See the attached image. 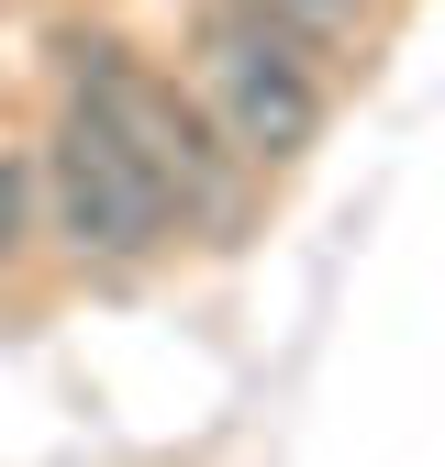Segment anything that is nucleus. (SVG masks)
I'll return each mask as SVG.
<instances>
[{
    "label": "nucleus",
    "mask_w": 445,
    "mask_h": 467,
    "mask_svg": "<svg viewBox=\"0 0 445 467\" xmlns=\"http://www.w3.org/2000/svg\"><path fill=\"white\" fill-rule=\"evenodd\" d=\"M56 111H78L89 134H111L145 179H156V201L179 212V234H245V212H256V167H234V145H222L212 123H201V100L179 89V67H145V56L123 45V34H56Z\"/></svg>",
    "instance_id": "f257e3e1"
},
{
    "label": "nucleus",
    "mask_w": 445,
    "mask_h": 467,
    "mask_svg": "<svg viewBox=\"0 0 445 467\" xmlns=\"http://www.w3.org/2000/svg\"><path fill=\"white\" fill-rule=\"evenodd\" d=\"M179 89L201 100V123L234 145V167H256V179H267V167H301L323 145V123H334V67H323V56H301L290 34H267L245 12H212V0L190 23Z\"/></svg>",
    "instance_id": "f03ea898"
},
{
    "label": "nucleus",
    "mask_w": 445,
    "mask_h": 467,
    "mask_svg": "<svg viewBox=\"0 0 445 467\" xmlns=\"http://www.w3.org/2000/svg\"><path fill=\"white\" fill-rule=\"evenodd\" d=\"M23 167H34V234L78 278H145L167 245H179V212L156 201V179L111 134H89L78 111H56Z\"/></svg>",
    "instance_id": "7ed1b4c3"
},
{
    "label": "nucleus",
    "mask_w": 445,
    "mask_h": 467,
    "mask_svg": "<svg viewBox=\"0 0 445 467\" xmlns=\"http://www.w3.org/2000/svg\"><path fill=\"white\" fill-rule=\"evenodd\" d=\"M212 12H245V23H267V34H290L301 56H367V34H378V0H212Z\"/></svg>",
    "instance_id": "20e7f679"
},
{
    "label": "nucleus",
    "mask_w": 445,
    "mask_h": 467,
    "mask_svg": "<svg viewBox=\"0 0 445 467\" xmlns=\"http://www.w3.org/2000/svg\"><path fill=\"white\" fill-rule=\"evenodd\" d=\"M23 256H34V167H23V145H0V278Z\"/></svg>",
    "instance_id": "39448f33"
}]
</instances>
